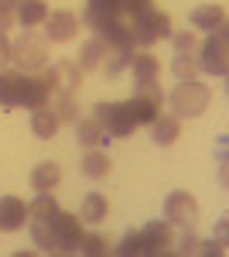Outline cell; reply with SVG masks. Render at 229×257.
<instances>
[{
  "label": "cell",
  "mask_w": 229,
  "mask_h": 257,
  "mask_svg": "<svg viewBox=\"0 0 229 257\" xmlns=\"http://www.w3.org/2000/svg\"><path fill=\"white\" fill-rule=\"evenodd\" d=\"M171 38H174V55H195L198 52L195 31H181V35H171Z\"/></svg>",
  "instance_id": "f546056e"
},
{
  "label": "cell",
  "mask_w": 229,
  "mask_h": 257,
  "mask_svg": "<svg viewBox=\"0 0 229 257\" xmlns=\"http://www.w3.org/2000/svg\"><path fill=\"white\" fill-rule=\"evenodd\" d=\"M191 24L202 31H219V28H226V7L222 4H202L191 11Z\"/></svg>",
  "instance_id": "2e32d148"
},
{
  "label": "cell",
  "mask_w": 229,
  "mask_h": 257,
  "mask_svg": "<svg viewBox=\"0 0 229 257\" xmlns=\"http://www.w3.org/2000/svg\"><path fill=\"white\" fill-rule=\"evenodd\" d=\"M82 219L79 213L58 209L52 219H31V237L45 254H72L82 240Z\"/></svg>",
  "instance_id": "6da1fadb"
},
{
  "label": "cell",
  "mask_w": 229,
  "mask_h": 257,
  "mask_svg": "<svg viewBox=\"0 0 229 257\" xmlns=\"http://www.w3.org/2000/svg\"><path fill=\"white\" fill-rule=\"evenodd\" d=\"M110 168H113V161L106 158V151H99V148H89L86 151V158H82V175L99 182V178L110 175Z\"/></svg>",
  "instance_id": "603a6c76"
},
{
  "label": "cell",
  "mask_w": 229,
  "mask_h": 257,
  "mask_svg": "<svg viewBox=\"0 0 229 257\" xmlns=\"http://www.w3.org/2000/svg\"><path fill=\"white\" fill-rule=\"evenodd\" d=\"M130 52H134V48H110V55H106L103 65H99V69L106 72V79H116V76L130 65Z\"/></svg>",
  "instance_id": "484cf974"
},
{
  "label": "cell",
  "mask_w": 229,
  "mask_h": 257,
  "mask_svg": "<svg viewBox=\"0 0 229 257\" xmlns=\"http://www.w3.org/2000/svg\"><path fill=\"white\" fill-rule=\"evenodd\" d=\"M137 233H140L144 254H168V250H174V230L168 219H154V223H147Z\"/></svg>",
  "instance_id": "9c48e42d"
},
{
  "label": "cell",
  "mask_w": 229,
  "mask_h": 257,
  "mask_svg": "<svg viewBox=\"0 0 229 257\" xmlns=\"http://www.w3.org/2000/svg\"><path fill=\"white\" fill-rule=\"evenodd\" d=\"M164 219L171 226H195L198 223V202L188 192H171L164 199Z\"/></svg>",
  "instance_id": "ba28073f"
},
{
  "label": "cell",
  "mask_w": 229,
  "mask_h": 257,
  "mask_svg": "<svg viewBox=\"0 0 229 257\" xmlns=\"http://www.w3.org/2000/svg\"><path fill=\"white\" fill-rule=\"evenodd\" d=\"M45 103H52V93H48V86L41 76H31V72H24V93H21V106H28V110H38Z\"/></svg>",
  "instance_id": "9a60e30c"
},
{
  "label": "cell",
  "mask_w": 229,
  "mask_h": 257,
  "mask_svg": "<svg viewBox=\"0 0 229 257\" xmlns=\"http://www.w3.org/2000/svg\"><path fill=\"white\" fill-rule=\"evenodd\" d=\"M209 86H202L198 79H185V82H178L171 89V96H168V103H171V110H174V117L178 120H185V117H202L205 110H209Z\"/></svg>",
  "instance_id": "7a4b0ae2"
},
{
  "label": "cell",
  "mask_w": 229,
  "mask_h": 257,
  "mask_svg": "<svg viewBox=\"0 0 229 257\" xmlns=\"http://www.w3.org/2000/svg\"><path fill=\"white\" fill-rule=\"evenodd\" d=\"M58 182H62V165H55V161L35 165V172H31V189L35 192H52Z\"/></svg>",
  "instance_id": "d6986e66"
},
{
  "label": "cell",
  "mask_w": 229,
  "mask_h": 257,
  "mask_svg": "<svg viewBox=\"0 0 229 257\" xmlns=\"http://www.w3.org/2000/svg\"><path fill=\"white\" fill-rule=\"evenodd\" d=\"M11 65V41H7V35H0V72Z\"/></svg>",
  "instance_id": "836d02e7"
},
{
  "label": "cell",
  "mask_w": 229,
  "mask_h": 257,
  "mask_svg": "<svg viewBox=\"0 0 229 257\" xmlns=\"http://www.w3.org/2000/svg\"><path fill=\"white\" fill-rule=\"evenodd\" d=\"M55 213H58V202H55L52 192H38L35 202L28 206V216H31V219H52Z\"/></svg>",
  "instance_id": "4316f807"
},
{
  "label": "cell",
  "mask_w": 229,
  "mask_h": 257,
  "mask_svg": "<svg viewBox=\"0 0 229 257\" xmlns=\"http://www.w3.org/2000/svg\"><path fill=\"white\" fill-rule=\"evenodd\" d=\"M24 93V72H0V106H21Z\"/></svg>",
  "instance_id": "ffe728a7"
},
{
  "label": "cell",
  "mask_w": 229,
  "mask_h": 257,
  "mask_svg": "<svg viewBox=\"0 0 229 257\" xmlns=\"http://www.w3.org/2000/svg\"><path fill=\"white\" fill-rule=\"evenodd\" d=\"M106 216H110V202H106L103 192H89L82 199V206H79V219L82 223H103Z\"/></svg>",
  "instance_id": "7402d4cb"
},
{
  "label": "cell",
  "mask_w": 229,
  "mask_h": 257,
  "mask_svg": "<svg viewBox=\"0 0 229 257\" xmlns=\"http://www.w3.org/2000/svg\"><path fill=\"white\" fill-rule=\"evenodd\" d=\"M130 72H134V82H137V89L140 86H151V82L161 79V62L154 59L151 52H130V65H127Z\"/></svg>",
  "instance_id": "4fadbf2b"
},
{
  "label": "cell",
  "mask_w": 229,
  "mask_h": 257,
  "mask_svg": "<svg viewBox=\"0 0 229 257\" xmlns=\"http://www.w3.org/2000/svg\"><path fill=\"white\" fill-rule=\"evenodd\" d=\"M11 62L18 65V72H38L48 65V41L38 38L35 31H24L21 38L11 41Z\"/></svg>",
  "instance_id": "277c9868"
},
{
  "label": "cell",
  "mask_w": 229,
  "mask_h": 257,
  "mask_svg": "<svg viewBox=\"0 0 229 257\" xmlns=\"http://www.w3.org/2000/svg\"><path fill=\"white\" fill-rule=\"evenodd\" d=\"M174 76H178V82L185 79H195L198 76V55H174Z\"/></svg>",
  "instance_id": "f1b7e54d"
},
{
  "label": "cell",
  "mask_w": 229,
  "mask_h": 257,
  "mask_svg": "<svg viewBox=\"0 0 229 257\" xmlns=\"http://www.w3.org/2000/svg\"><path fill=\"white\" fill-rule=\"evenodd\" d=\"M76 250L86 254V257H99V254L110 250V243H106V237H99V233H82V240H79Z\"/></svg>",
  "instance_id": "83f0119b"
},
{
  "label": "cell",
  "mask_w": 229,
  "mask_h": 257,
  "mask_svg": "<svg viewBox=\"0 0 229 257\" xmlns=\"http://www.w3.org/2000/svg\"><path fill=\"white\" fill-rule=\"evenodd\" d=\"M198 69H205L209 76H219V79L229 72V35H226V28L209 31V38L202 41Z\"/></svg>",
  "instance_id": "5b68a950"
},
{
  "label": "cell",
  "mask_w": 229,
  "mask_h": 257,
  "mask_svg": "<svg viewBox=\"0 0 229 257\" xmlns=\"http://www.w3.org/2000/svg\"><path fill=\"white\" fill-rule=\"evenodd\" d=\"M45 18H48V4L45 0H18V7H14V21L24 24V31L45 24Z\"/></svg>",
  "instance_id": "e0dca14e"
},
{
  "label": "cell",
  "mask_w": 229,
  "mask_h": 257,
  "mask_svg": "<svg viewBox=\"0 0 229 257\" xmlns=\"http://www.w3.org/2000/svg\"><path fill=\"white\" fill-rule=\"evenodd\" d=\"M185 230H188V233L178 240V250H181V254H195V247H198V237L191 233V226H185Z\"/></svg>",
  "instance_id": "1f68e13d"
},
{
  "label": "cell",
  "mask_w": 229,
  "mask_h": 257,
  "mask_svg": "<svg viewBox=\"0 0 229 257\" xmlns=\"http://www.w3.org/2000/svg\"><path fill=\"white\" fill-rule=\"evenodd\" d=\"M45 38L55 41V45H65V41H72L79 35V18L72 11H48V18H45Z\"/></svg>",
  "instance_id": "8fae6325"
},
{
  "label": "cell",
  "mask_w": 229,
  "mask_h": 257,
  "mask_svg": "<svg viewBox=\"0 0 229 257\" xmlns=\"http://www.w3.org/2000/svg\"><path fill=\"white\" fill-rule=\"evenodd\" d=\"M93 120L106 131V138H127V134H134V120L123 113L120 103H96Z\"/></svg>",
  "instance_id": "52a82bcc"
},
{
  "label": "cell",
  "mask_w": 229,
  "mask_h": 257,
  "mask_svg": "<svg viewBox=\"0 0 229 257\" xmlns=\"http://www.w3.org/2000/svg\"><path fill=\"white\" fill-rule=\"evenodd\" d=\"M120 14H123V11H120V0H86L82 24H86L89 31H96V35H103Z\"/></svg>",
  "instance_id": "30bf717a"
},
{
  "label": "cell",
  "mask_w": 229,
  "mask_h": 257,
  "mask_svg": "<svg viewBox=\"0 0 229 257\" xmlns=\"http://www.w3.org/2000/svg\"><path fill=\"white\" fill-rule=\"evenodd\" d=\"M151 134H154L157 148H171L174 141L181 138V120L174 117V113H157L151 120Z\"/></svg>",
  "instance_id": "5bb4252c"
},
{
  "label": "cell",
  "mask_w": 229,
  "mask_h": 257,
  "mask_svg": "<svg viewBox=\"0 0 229 257\" xmlns=\"http://www.w3.org/2000/svg\"><path fill=\"white\" fill-rule=\"evenodd\" d=\"M52 110H55L58 123H76L79 120V103L72 93H55V103H48Z\"/></svg>",
  "instance_id": "d4e9b609"
},
{
  "label": "cell",
  "mask_w": 229,
  "mask_h": 257,
  "mask_svg": "<svg viewBox=\"0 0 229 257\" xmlns=\"http://www.w3.org/2000/svg\"><path fill=\"white\" fill-rule=\"evenodd\" d=\"M120 11H123V18H137V14L151 11V0H120Z\"/></svg>",
  "instance_id": "4dcf8cb0"
},
{
  "label": "cell",
  "mask_w": 229,
  "mask_h": 257,
  "mask_svg": "<svg viewBox=\"0 0 229 257\" xmlns=\"http://www.w3.org/2000/svg\"><path fill=\"white\" fill-rule=\"evenodd\" d=\"M24 223H31L24 199H18V196L0 199V233H18V230H24Z\"/></svg>",
  "instance_id": "7c38bea8"
},
{
  "label": "cell",
  "mask_w": 229,
  "mask_h": 257,
  "mask_svg": "<svg viewBox=\"0 0 229 257\" xmlns=\"http://www.w3.org/2000/svg\"><path fill=\"white\" fill-rule=\"evenodd\" d=\"M41 79H45L52 96L55 93H72L76 96L79 86H82V69H79V62H55L52 69L48 65L41 69Z\"/></svg>",
  "instance_id": "8992f818"
},
{
  "label": "cell",
  "mask_w": 229,
  "mask_h": 257,
  "mask_svg": "<svg viewBox=\"0 0 229 257\" xmlns=\"http://www.w3.org/2000/svg\"><path fill=\"white\" fill-rule=\"evenodd\" d=\"M174 28H171V14H164V11H144V14H137L130 18V38H134L137 48H151L154 41L161 38H171Z\"/></svg>",
  "instance_id": "3957f363"
},
{
  "label": "cell",
  "mask_w": 229,
  "mask_h": 257,
  "mask_svg": "<svg viewBox=\"0 0 229 257\" xmlns=\"http://www.w3.org/2000/svg\"><path fill=\"white\" fill-rule=\"evenodd\" d=\"M14 7H18V0H0V14H14Z\"/></svg>",
  "instance_id": "d590c367"
},
{
  "label": "cell",
  "mask_w": 229,
  "mask_h": 257,
  "mask_svg": "<svg viewBox=\"0 0 229 257\" xmlns=\"http://www.w3.org/2000/svg\"><path fill=\"white\" fill-rule=\"evenodd\" d=\"M106 55H110V45L96 35V38H89L82 48H79V69H82V72H93V69H99V65H103V59H106Z\"/></svg>",
  "instance_id": "ac0fdd59"
},
{
  "label": "cell",
  "mask_w": 229,
  "mask_h": 257,
  "mask_svg": "<svg viewBox=\"0 0 229 257\" xmlns=\"http://www.w3.org/2000/svg\"><path fill=\"white\" fill-rule=\"evenodd\" d=\"M11 24H14V14H0V35H7Z\"/></svg>",
  "instance_id": "e575fe53"
},
{
  "label": "cell",
  "mask_w": 229,
  "mask_h": 257,
  "mask_svg": "<svg viewBox=\"0 0 229 257\" xmlns=\"http://www.w3.org/2000/svg\"><path fill=\"white\" fill-rule=\"evenodd\" d=\"M62 127L58 123V117H55V110L45 103V106H38V110H31V131H35V138H41V141H52L55 138V131Z\"/></svg>",
  "instance_id": "44dd1931"
},
{
  "label": "cell",
  "mask_w": 229,
  "mask_h": 257,
  "mask_svg": "<svg viewBox=\"0 0 229 257\" xmlns=\"http://www.w3.org/2000/svg\"><path fill=\"white\" fill-rule=\"evenodd\" d=\"M76 141L82 144V148H99V144L106 141V131H103L93 117L89 120H76Z\"/></svg>",
  "instance_id": "cb8c5ba5"
},
{
  "label": "cell",
  "mask_w": 229,
  "mask_h": 257,
  "mask_svg": "<svg viewBox=\"0 0 229 257\" xmlns=\"http://www.w3.org/2000/svg\"><path fill=\"white\" fill-rule=\"evenodd\" d=\"M195 254H226V247H222V243H215V240H205V243H202V240H198V247H195Z\"/></svg>",
  "instance_id": "d6a6232c"
}]
</instances>
